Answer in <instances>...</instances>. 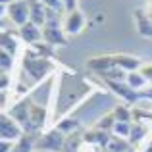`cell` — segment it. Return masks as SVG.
<instances>
[{
  "mask_svg": "<svg viewBox=\"0 0 152 152\" xmlns=\"http://www.w3.org/2000/svg\"><path fill=\"white\" fill-rule=\"evenodd\" d=\"M133 112V119H135V123H141V125H146V121H152V114L150 112H146V110H141V108H135V110H131Z\"/></svg>",
  "mask_w": 152,
  "mask_h": 152,
  "instance_id": "cell-22",
  "label": "cell"
},
{
  "mask_svg": "<svg viewBox=\"0 0 152 152\" xmlns=\"http://www.w3.org/2000/svg\"><path fill=\"white\" fill-rule=\"evenodd\" d=\"M131 146L133 145H131L127 139L114 137V135H112V141H110V145L106 146V152H129Z\"/></svg>",
  "mask_w": 152,
  "mask_h": 152,
  "instance_id": "cell-15",
  "label": "cell"
},
{
  "mask_svg": "<svg viewBox=\"0 0 152 152\" xmlns=\"http://www.w3.org/2000/svg\"><path fill=\"white\" fill-rule=\"evenodd\" d=\"M125 83L131 87L133 91H137V93H141L142 91V87L146 85V79L142 77L139 71H131V73H127V79H125Z\"/></svg>",
  "mask_w": 152,
  "mask_h": 152,
  "instance_id": "cell-16",
  "label": "cell"
},
{
  "mask_svg": "<svg viewBox=\"0 0 152 152\" xmlns=\"http://www.w3.org/2000/svg\"><path fill=\"white\" fill-rule=\"evenodd\" d=\"M114 137H121L129 141V135H131V123H123V121H115L114 129H112Z\"/></svg>",
  "mask_w": 152,
  "mask_h": 152,
  "instance_id": "cell-20",
  "label": "cell"
},
{
  "mask_svg": "<svg viewBox=\"0 0 152 152\" xmlns=\"http://www.w3.org/2000/svg\"><path fill=\"white\" fill-rule=\"evenodd\" d=\"M135 21H137V31L142 35V37L152 39V19L148 18L145 10H135Z\"/></svg>",
  "mask_w": 152,
  "mask_h": 152,
  "instance_id": "cell-13",
  "label": "cell"
},
{
  "mask_svg": "<svg viewBox=\"0 0 152 152\" xmlns=\"http://www.w3.org/2000/svg\"><path fill=\"white\" fill-rule=\"evenodd\" d=\"M2 50L10 52L12 56L15 54V50H18V42H15L14 35H8V31H2Z\"/></svg>",
  "mask_w": 152,
  "mask_h": 152,
  "instance_id": "cell-18",
  "label": "cell"
},
{
  "mask_svg": "<svg viewBox=\"0 0 152 152\" xmlns=\"http://www.w3.org/2000/svg\"><path fill=\"white\" fill-rule=\"evenodd\" d=\"M46 121V108L41 104H31V112H29V121L23 127L25 135H35L37 137V131L42 129Z\"/></svg>",
  "mask_w": 152,
  "mask_h": 152,
  "instance_id": "cell-4",
  "label": "cell"
},
{
  "mask_svg": "<svg viewBox=\"0 0 152 152\" xmlns=\"http://www.w3.org/2000/svg\"><path fill=\"white\" fill-rule=\"evenodd\" d=\"M66 137L58 127L50 129L48 133H45L42 137L37 139L35 142V148L39 150H48V152H64V145H66Z\"/></svg>",
  "mask_w": 152,
  "mask_h": 152,
  "instance_id": "cell-2",
  "label": "cell"
},
{
  "mask_svg": "<svg viewBox=\"0 0 152 152\" xmlns=\"http://www.w3.org/2000/svg\"><path fill=\"white\" fill-rule=\"evenodd\" d=\"M31 8V23H35L37 27L46 25V4H42L41 0H27Z\"/></svg>",
  "mask_w": 152,
  "mask_h": 152,
  "instance_id": "cell-10",
  "label": "cell"
},
{
  "mask_svg": "<svg viewBox=\"0 0 152 152\" xmlns=\"http://www.w3.org/2000/svg\"><path fill=\"white\" fill-rule=\"evenodd\" d=\"M19 37H21L25 42H29V45H37V42L42 39V29L29 21L23 27H19Z\"/></svg>",
  "mask_w": 152,
  "mask_h": 152,
  "instance_id": "cell-12",
  "label": "cell"
},
{
  "mask_svg": "<svg viewBox=\"0 0 152 152\" xmlns=\"http://www.w3.org/2000/svg\"><path fill=\"white\" fill-rule=\"evenodd\" d=\"M56 127H58L64 135H71V133H75V131L79 129V121L77 119H62Z\"/></svg>",
  "mask_w": 152,
  "mask_h": 152,
  "instance_id": "cell-19",
  "label": "cell"
},
{
  "mask_svg": "<svg viewBox=\"0 0 152 152\" xmlns=\"http://www.w3.org/2000/svg\"><path fill=\"white\" fill-rule=\"evenodd\" d=\"M23 67L27 69V73L35 79V81H41L46 73L52 69V62L48 58H42L37 52H27L23 56Z\"/></svg>",
  "mask_w": 152,
  "mask_h": 152,
  "instance_id": "cell-1",
  "label": "cell"
},
{
  "mask_svg": "<svg viewBox=\"0 0 152 152\" xmlns=\"http://www.w3.org/2000/svg\"><path fill=\"white\" fill-rule=\"evenodd\" d=\"M112 114H114L115 121H123V123H129L131 118H133V112H131L127 106H118Z\"/></svg>",
  "mask_w": 152,
  "mask_h": 152,
  "instance_id": "cell-21",
  "label": "cell"
},
{
  "mask_svg": "<svg viewBox=\"0 0 152 152\" xmlns=\"http://www.w3.org/2000/svg\"><path fill=\"white\" fill-rule=\"evenodd\" d=\"M83 25H85V18H83V14L79 10H75L71 14H67L66 21H64V31L67 35H77V33H81Z\"/></svg>",
  "mask_w": 152,
  "mask_h": 152,
  "instance_id": "cell-8",
  "label": "cell"
},
{
  "mask_svg": "<svg viewBox=\"0 0 152 152\" xmlns=\"http://www.w3.org/2000/svg\"><path fill=\"white\" fill-rule=\"evenodd\" d=\"M106 85L110 87V89L114 91L118 96H121L125 102H131V104H133V102H137L139 98H141L137 91H133L129 85H127V83H123V81H106Z\"/></svg>",
  "mask_w": 152,
  "mask_h": 152,
  "instance_id": "cell-6",
  "label": "cell"
},
{
  "mask_svg": "<svg viewBox=\"0 0 152 152\" xmlns=\"http://www.w3.org/2000/svg\"><path fill=\"white\" fill-rule=\"evenodd\" d=\"M12 66H14V56H12L10 52L2 50V54H0V67H2V73H8V71L12 69Z\"/></svg>",
  "mask_w": 152,
  "mask_h": 152,
  "instance_id": "cell-23",
  "label": "cell"
},
{
  "mask_svg": "<svg viewBox=\"0 0 152 152\" xmlns=\"http://www.w3.org/2000/svg\"><path fill=\"white\" fill-rule=\"evenodd\" d=\"M10 19L15 23L18 27H23L25 23L31 21V8H29V2L27 0H14L10 6L6 8Z\"/></svg>",
  "mask_w": 152,
  "mask_h": 152,
  "instance_id": "cell-3",
  "label": "cell"
},
{
  "mask_svg": "<svg viewBox=\"0 0 152 152\" xmlns=\"http://www.w3.org/2000/svg\"><path fill=\"white\" fill-rule=\"evenodd\" d=\"M146 133H148V127H146V125H141V123H133V125H131L129 142H131V145H137V142H141L142 139L146 137Z\"/></svg>",
  "mask_w": 152,
  "mask_h": 152,
  "instance_id": "cell-17",
  "label": "cell"
},
{
  "mask_svg": "<svg viewBox=\"0 0 152 152\" xmlns=\"http://www.w3.org/2000/svg\"><path fill=\"white\" fill-rule=\"evenodd\" d=\"M31 104H33V102H29V100H19L14 108H10V112H6V114L10 115V118H14L21 127H25V125H27V121H29Z\"/></svg>",
  "mask_w": 152,
  "mask_h": 152,
  "instance_id": "cell-7",
  "label": "cell"
},
{
  "mask_svg": "<svg viewBox=\"0 0 152 152\" xmlns=\"http://www.w3.org/2000/svg\"><path fill=\"white\" fill-rule=\"evenodd\" d=\"M146 152H152V141L148 142V148H146Z\"/></svg>",
  "mask_w": 152,
  "mask_h": 152,
  "instance_id": "cell-29",
  "label": "cell"
},
{
  "mask_svg": "<svg viewBox=\"0 0 152 152\" xmlns=\"http://www.w3.org/2000/svg\"><path fill=\"white\" fill-rule=\"evenodd\" d=\"M114 125H115L114 114H108V115H104V118H102V121L96 125V129H100V131H112V129H114Z\"/></svg>",
  "mask_w": 152,
  "mask_h": 152,
  "instance_id": "cell-24",
  "label": "cell"
},
{
  "mask_svg": "<svg viewBox=\"0 0 152 152\" xmlns=\"http://www.w3.org/2000/svg\"><path fill=\"white\" fill-rule=\"evenodd\" d=\"M139 73L146 79V83H152V64H142L141 69H139Z\"/></svg>",
  "mask_w": 152,
  "mask_h": 152,
  "instance_id": "cell-25",
  "label": "cell"
},
{
  "mask_svg": "<svg viewBox=\"0 0 152 152\" xmlns=\"http://www.w3.org/2000/svg\"><path fill=\"white\" fill-rule=\"evenodd\" d=\"M64 6H66V12H75V6H77V0H62Z\"/></svg>",
  "mask_w": 152,
  "mask_h": 152,
  "instance_id": "cell-27",
  "label": "cell"
},
{
  "mask_svg": "<svg viewBox=\"0 0 152 152\" xmlns=\"http://www.w3.org/2000/svg\"><path fill=\"white\" fill-rule=\"evenodd\" d=\"M8 73H2V91H8Z\"/></svg>",
  "mask_w": 152,
  "mask_h": 152,
  "instance_id": "cell-28",
  "label": "cell"
},
{
  "mask_svg": "<svg viewBox=\"0 0 152 152\" xmlns=\"http://www.w3.org/2000/svg\"><path fill=\"white\" fill-rule=\"evenodd\" d=\"M23 127L19 125L18 121H15L14 118H10V115L4 112L2 114V119H0V135H2V141H19V139L23 137Z\"/></svg>",
  "mask_w": 152,
  "mask_h": 152,
  "instance_id": "cell-5",
  "label": "cell"
},
{
  "mask_svg": "<svg viewBox=\"0 0 152 152\" xmlns=\"http://www.w3.org/2000/svg\"><path fill=\"white\" fill-rule=\"evenodd\" d=\"M79 152H98V146L93 145V142H83L81 146H79Z\"/></svg>",
  "mask_w": 152,
  "mask_h": 152,
  "instance_id": "cell-26",
  "label": "cell"
},
{
  "mask_svg": "<svg viewBox=\"0 0 152 152\" xmlns=\"http://www.w3.org/2000/svg\"><path fill=\"white\" fill-rule=\"evenodd\" d=\"M35 142H37V137H35V135H23V137L14 145L12 152H33Z\"/></svg>",
  "mask_w": 152,
  "mask_h": 152,
  "instance_id": "cell-14",
  "label": "cell"
},
{
  "mask_svg": "<svg viewBox=\"0 0 152 152\" xmlns=\"http://www.w3.org/2000/svg\"><path fill=\"white\" fill-rule=\"evenodd\" d=\"M87 67H89L91 71H94V73L100 75V73H104V71L115 67L114 56H94V58H91L89 62H87Z\"/></svg>",
  "mask_w": 152,
  "mask_h": 152,
  "instance_id": "cell-11",
  "label": "cell"
},
{
  "mask_svg": "<svg viewBox=\"0 0 152 152\" xmlns=\"http://www.w3.org/2000/svg\"><path fill=\"white\" fill-rule=\"evenodd\" d=\"M114 64L115 67H121L123 71L131 73V71H139L142 66V62L137 56H127V54H115L114 56Z\"/></svg>",
  "mask_w": 152,
  "mask_h": 152,
  "instance_id": "cell-9",
  "label": "cell"
}]
</instances>
